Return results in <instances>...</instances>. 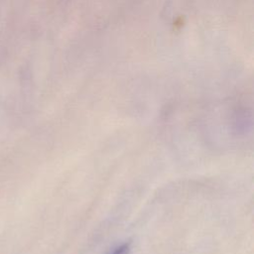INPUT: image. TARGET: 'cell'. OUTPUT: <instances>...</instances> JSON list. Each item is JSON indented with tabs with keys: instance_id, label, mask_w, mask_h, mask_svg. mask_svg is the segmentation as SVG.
Here are the masks:
<instances>
[{
	"instance_id": "cell-1",
	"label": "cell",
	"mask_w": 254,
	"mask_h": 254,
	"mask_svg": "<svg viewBox=\"0 0 254 254\" xmlns=\"http://www.w3.org/2000/svg\"><path fill=\"white\" fill-rule=\"evenodd\" d=\"M130 249H129V245L128 244H123L119 247H117L111 254H129Z\"/></svg>"
}]
</instances>
